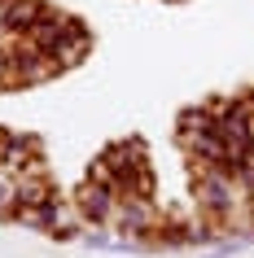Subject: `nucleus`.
<instances>
[{
    "label": "nucleus",
    "mask_w": 254,
    "mask_h": 258,
    "mask_svg": "<svg viewBox=\"0 0 254 258\" xmlns=\"http://www.w3.org/2000/svg\"><path fill=\"white\" fill-rule=\"evenodd\" d=\"M48 0H0V35L5 40H22L31 35V27L48 14Z\"/></svg>",
    "instance_id": "nucleus-4"
},
{
    "label": "nucleus",
    "mask_w": 254,
    "mask_h": 258,
    "mask_svg": "<svg viewBox=\"0 0 254 258\" xmlns=\"http://www.w3.org/2000/svg\"><path fill=\"white\" fill-rule=\"evenodd\" d=\"M92 175L106 179L119 197H154V171H149L140 145H110L92 162Z\"/></svg>",
    "instance_id": "nucleus-1"
},
{
    "label": "nucleus",
    "mask_w": 254,
    "mask_h": 258,
    "mask_svg": "<svg viewBox=\"0 0 254 258\" xmlns=\"http://www.w3.org/2000/svg\"><path fill=\"white\" fill-rule=\"evenodd\" d=\"M14 223H22V228H35L44 232V236H53V241H79L83 236V219L79 210H75V202H66V197H44L40 206H27V210H18Z\"/></svg>",
    "instance_id": "nucleus-2"
},
{
    "label": "nucleus",
    "mask_w": 254,
    "mask_h": 258,
    "mask_svg": "<svg viewBox=\"0 0 254 258\" xmlns=\"http://www.w3.org/2000/svg\"><path fill=\"white\" fill-rule=\"evenodd\" d=\"M70 202H75V210H79L83 228H106V223H110V210H114V202H119V192L110 188L106 179L88 175V179L79 184V192L70 197Z\"/></svg>",
    "instance_id": "nucleus-3"
},
{
    "label": "nucleus",
    "mask_w": 254,
    "mask_h": 258,
    "mask_svg": "<svg viewBox=\"0 0 254 258\" xmlns=\"http://www.w3.org/2000/svg\"><path fill=\"white\" fill-rule=\"evenodd\" d=\"M245 210H250V228H254V166L245 171Z\"/></svg>",
    "instance_id": "nucleus-5"
}]
</instances>
